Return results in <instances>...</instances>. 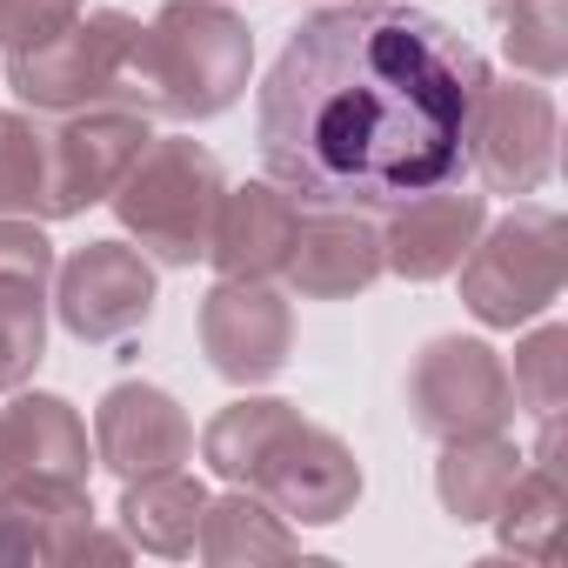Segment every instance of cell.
Here are the masks:
<instances>
[{"instance_id": "cell-28", "label": "cell", "mask_w": 568, "mask_h": 568, "mask_svg": "<svg viewBox=\"0 0 568 568\" xmlns=\"http://www.w3.org/2000/svg\"><path fill=\"white\" fill-rule=\"evenodd\" d=\"M495 8H501V0H495Z\"/></svg>"}, {"instance_id": "cell-27", "label": "cell", "mask_w": 568, "mask_h": 568, "mask_svg": "<svg viewBox=\"0 0 568 568\" xmlns=\"http://www.w3.org/2000/svg\"><path fill=\"white\" fill-rule=\"evenodd\" d=\"M0 475H8V448H0Z\"/></svg>"}, {"instance_id": "cell-2", "label": "cell", "mask_w": 568, "mask_h": 568, "mask_svg": "<svg viewBox=\"0 0 568 568\" xmlns=\"http://www.w3.org/2000/svg\"><path fill=\"white\" fill-rule=\"evenodd\" d=\"M254 74V34L221 0H168L141 28L128 61V108L148 121H214L247 94Z\"/></svg>"}, {"instance_id": "cell-19", "label": "cell", "mask_w": 568, "mask_h": 568, "mask_svg": "<svg viewBox=\"0 0 568 568\" xmlns=\"http://www.w3.org/2000/svg\"><path fill=\"white\" fill-rule=\"evenodd\" d=\"M194 548L214 568H261V561H295L302 555V535H295V521H281L254 488H234L221 501L207 495Z\"/></svg>"}, {"instance_id": "cell-17", "label": "cell", "mask_w": 568, "mask_h": 568, "mask_svg": "<svg viewBox=\"0 0 568 568\" xmlns=\"http://www.w3.org/2000/svg\"><path fill=\"white\" fill-rule=\"evenodd\" d=\"M0 448H8V475H54V481H88V428L68 395H21L0 408Z\"/></svg>"}, {"instance_id": "cell-9", "label": "cell", "mask_w": 568, "mask_h": 568, "mask_svg": "<svg viewBox=\"0 0 568 568\" xmlns=\"http://www.w3.org/2000/svg\"><path fill=\"white\" fill-rule=\"evenodd\" d=\"M201 355L234 388L274 382L295 355V308L267 281H227L221 274L201 295Z\"/></svg>"}, {"instance_id": "cell-12", "label": "cell", "mask_w": 568, "mask_h": 568, "mask_svg": "<svg viewBox=\"0 0 568 568\" xmlns=\"http://www.w3.org/2000/svg\"><path fill=\"white\" fill-rule=\"evenodd\" d=\"M48 288L54 241L28 214H0V395L28 388L48 362Z\"/></svg>"}, {"instance_id": "cell-10", "label": "cell", "mask_w": 568, "mask_h": 568, "mask_svg": "<svg viewBox=\"0 0 568 568\" xmlns=\"http://www.w3.org/2000/svg\"><path fill=\"white\" fill-rule=\"evenodd\" d=\"M148 141H154V128L141 108L61 114V128H48V221L88 214L94 201H108Z\"/></svg>"}, {"instance_id": "cell-16", "label": "cell", "mask_w": 568, "mask_h": 568, "mask_svg": "<svg viewBox=\"0 0 568 568\" xmlns=\"http://www.w3.org/2000/svg\"><path fill=\"white\" fill-rule=\"evenodd\" d=\"M295 227H302V201L288 187L281 181H241V187L221 194V214H214V234H207V261L227 281H274L281 267H288Z\"/></svg>"}, {"instance_id": "cell-18", "label": "cell", "mask_w": 568, "mask_h": 568, "mask_svg": "<svg viewBox=\"0 0 568 568\" xmlns=\"http://www.w3.org/2000/svg\"><path fill=\"white\" fill-rule=\"evenodd\" d=\"M521 462H528V455L508 442V428H495V435H462V442H442V462H435V495H442L448 521H462V528H481V521L501 508V495L515 488Z\"/></svg>"}, {"instance_id": "cell-6", "label": "cell", "mask_w": 568, "mask_h": 568, "mask_svg": "<svg viewBox=\"0 0 568 568\" xmlns=\"http://www.w3.org/2000/svg\"><path fill=\"white\" fill-rule=\"evenodd\" d=\"M408 415L428 442L495 435L515 422V382L508 362L475 335H435L408 368Z\"/></svg>"}, {"instance_id": "cell-7", "label": "cell", "mask_w": 568, "mask_h": 568, "mask_svg": "<svg viewBox=\"0 0 568 568\" xmlns=\"http://www.w3.org/2000/svg\"><path fill=\"white\" fill-rule=\"evenodd\" d=\"M555 94L535 88V81H501L488 74L481 81V101H475V128H468V168L481 174L488 194H541V181L555 174Z\"/></svg>"}, {"instance_id": "cell-24", "label": "cell", "mask_w": 568, "mask_h": 568, "mask_svg": "<svg viewBox=\"0 0 568 568\" xmlns=\"http://www.w3.org/2000/svg\"><path fill=\"white\" fill-rule=\"evenodd\" d=\"M515 402L535 415V422H548V415H561V402H568V328L561 322H541L521 348H515Z\"/></svg>"}, {"instance_id": "cell-15", "label": "cell", "mask_w": 568, "mask_h": 568, "mask_svg": "<svg viewBox=\"0 0 568 568\" xmlns=\"http://www.w3.org/2000/svg\"><path fill=\"white\" fill-rule=\"evenodd\" d=\"M281 274L302 302H355L382 281V227L362 207H315L302 214Z\"/></svg>"}, {"instance_id": "cell-14", "label": "cell", "mask_w": 568, "mask_h": 568, "mask_svg": "<svg viewBox=\"0 0 568 568\" xmlns=\"http://www.w3.org/2000/svg\"><path fill=\"white\" fill-rule=\"evenodd\" d=\"M488 227V194L448 181V187H428L402 207H388V227H382V267L402 274V281H442L462 267V254L475 247V234Z\"/></svg>"}, {"instance_id": "cell-25", "label": "cell", "mask_w": 568, "mask_h": 568, "mask_svg": "<svg viewBox=\"0 0 568 568\" xmlns=\"http://www.w3.org/2000/svg\"><path fill=\"white\" fill-rule=\"evenodd\" d=\"M74 14H81V0H0V48H8V54L41 48V41H54Z\"/></svg>"}, {"instance_id": "cell-23", "label": "cell", "mask_w": 568, "mask_h": 568, "mask_svg": "<svg viewBox=\"0 0 568 568\" xmlns=\"http://www.w3.org/2000/svg\"><path fill=\"white\" fill-rule=\"evenodd\" d=\"M501 48L521 74L555 81L568 68V14L561 0H501Z\"/></svg>"}, {"instance_id": "cell-3", "label": "cell", "mask_w": 568, "mask_h": 568, "mask_svg": "<svg viewBox=\"0 0 568 568\" xmlns=\"http://www.w3.org/2000/svg\"><path fill=\"white\" fill-rule=\"evenodd\" d=\"M221 194H227V174L201 141L154 134L134 154V168L114 181L108 201H114L121 227L141 241V254H154L161 267H194V261H207Z\"/></svg>"}, {"instance_id": "cell-4", "label": "cell", "mask_w": 568, "mask_h": 568, "mask_svg": "<svg viewBox=\"0 0 568 568\" xmlns=\"http://www.w3.org/2000/svg\"><path fill=\"white\" fill-rule=\"evenodd\" d=\"M462 308L481 328H521L541 322L561 302V274H568V221L548 201H515L501 221L475 234L462 254Z\"/></svg>"}, {"instance_id": "cell-11", "label": "cell", "mask_w": 568, "mask_h": 568, "mask_svg": "<svg viewBox=\"0 0 568 568\" xmlns=\"http://www.w3.org/2000/svg\"><path fill=\"white\" fill-rule=\"evenodd\" d=\"M281 521H302V528H328L342 521L355 501H362V462L342 435L315 428V422H295L281 435V448L261 462V475L247 481Z\"/></svg>"}, {"instance_id": "cell-8", "label": "cell", "mask_w": 568, "mask_h": 568, "mask_svg": "<svg viewBox=\"0 0 568 568\" xmlns=\"http://www.w3.org/2000/svg\"><path fill=\"white\" fill-rule=\"evenodd\" d=\"M54 315L88 348L128 342L154 315V261L128 241L74 247L68 261H54Z\"/></svg>"}, {"instance_id": "cell-20", "label": "cell", "mask_w": 568, "mask_h": 568, "mask_svg": "<svg viewBox=\"0 0 568 568\" xmlns=\"http://www.w3.org/2000/svg\"><path fill=\"white\" fill-rule=\"evenodd\" d=\"M201 508H207V488H201L187 468L134 475V481L121 488V528H128V541L148 548V555H194Z\"/></svg>"}, {"instance_id": "cell-22", "label": "cell", "mask_w": 568, "mask_h": 568, "mask_svg": "<svg viewBox=\"0 0 568 568\" xmlns=\"http://www.w3.org/2000/svg\"><path fill=\"white\" fill-rule=\"evenodd\" d=\"M0 214L48 221V128L0 108Z\"/></svg>"}, {"instance_id": "cell-21", "label": "cell", "mask_w": 568, "mask_h": 568, "mask_svg": "<svg viewBox=\"0 0 568 568\" xmlns=\"http://www.w3.org/2000/svg\"><path fill=\"white\" fill-rule=\"evenodd\" d=\"M295 422H302V408H295V402H274V395H241V402H227V408L201 428V462H207L221 481L247 488V481L261 475V462L281 448V435H288Z\"/></svg>"}, {"instance_id": "cell-1", "label": "cell", "mask_w": 568, "mask_h": 568, "mask_svg": "<svg viewBox=\"0 0 568 568\" xmlns=\"http://www.w3.org/2000/svg\"><path fill=\"white\" fill-rule=\"evenodd\" d=\"M488 61L422 8H322L274 54L254 141L267 181L308 207L388 214L468 181V128Z\"/></svg>"}, {"instance_id": "cell-13", "label": "cell", "mask_w": 568, "mask_h": 568, "mask_svg": "<svg viewBox=\"0 0 568 568\" xmlns=\"http://www.w3.org/2000/svg\"><path fill=\"white\" fill-rule=\"evenodd\" d=\"M194 455V422L187 408L154 388V382H114L94 408V462L121 481L134 475H161V468H181Z\"/></svg>"}, {"instance_id": "cell-26", "label": "cell", "mask_w": 568, "mask_h": 568, "mask_svg": "<svg viewBox=\"0 0 568 568\" xmlns=\"http://www.w3.org/2000/svg\"><path fill=\"white\" fill-rule=\"evenodd\" d=\"M322 8H375V0H322Z\"/></svg>"}, {"instance_id": "cell-5", "label": "cell", "mask_w": 568, "mask_h": 568, "mask_svg": "<svg viewBox=\"0 0 568 568\" xmlns=\"http://www.w3.org/2000/svg\"><path fill=\"white\" fill-rule=\"evenodd\" d=\"M141 21L121 8L74 14L54 41L8 54V88L34 114H81V108H128V61Z\"/></svg>"}]
</instances>
